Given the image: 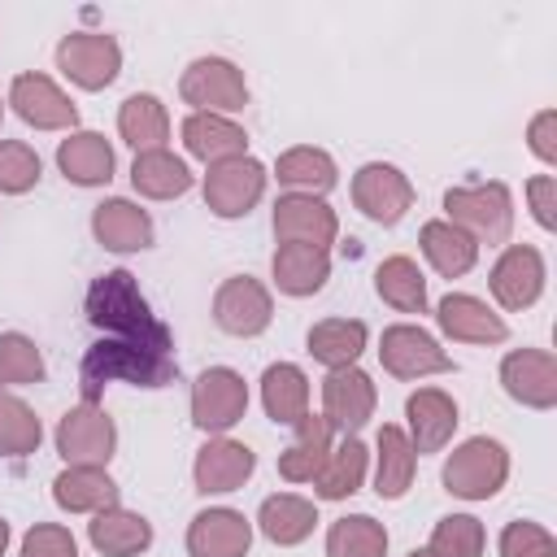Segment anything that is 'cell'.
Segmentation results:
<instances>
[{"label":"cell","instance_id":"1","mask_svg":"<svg viewBox=\"0 0 557 557\" xmlns=\"http://www.w3.org/2000/svg\"><path fill=\"white\" fill-rule=\"evenodd\" d=\"M178 379L174 361V335L157 339H126V335H100L78 366L83 400L100 405V387L109 383H131V387H165Z\"/></svg>","mask_w":557,"mask_h":557},{"label":"cell","instance_id":"2","mask_svg":"<svg viewBox=\"0 0 557 557\" xmlns=\"http://www.w3.org/2000/svg\"><path fill=\"white\" fill-rule=\"evenodd\" d=\"M87 322L100 331V335H126V339H157V335H170V326L152 313L148 296L139 292L135 274L131 270H109L100 278H91L87 287Z\"/></svg>","mask_w":557,"mask_h":557},{"label":"cell","instance_id":"3","mask_svg":"<svg viewBox=\"0 0 557 557\" xmlns=\"http://www.w3.org/2000/svg\"><path fill=\"white\" fill-rule=\"evenodd\" d=\"M440 483L457 500H492L509 483V448L492 435H470L444 457Z\"/></svg>","mask_w":557,"mask_h":557},{"label":"cell","instance_id":"4","mask_svg":"<svg viewBox=\"0 0 557 557\" xmlns=\"http://www.w3.org/2000/svg\"><path fill=\"white\" fill-rule=\"evenodd\" d=\"M444 222L466 231L474 244H509L513 231V196L500 178L448 187L444 191Z\"/></svg>","mask_w":557,"mask_h":557},{"label":"cell","instance_id":"5","mask_svg":"<svg viewBox=\"0 0 557 557\" xmlns=\"http://www.w3.org/2000/svg\"><path fill=\"white\" fill-rule=\"evenodd\" d=\"M178 100L191 104V113L235 117L248 104V78L231 57H196L178 74Z\"/></svg>","mask_w":557,"mask_h":557},{"label":"cell","instance_id":"6","mask_svg":"<svg viewBox=\"0 0 557 557\" xmlns=\"http://www.w3.org/2000/svg\"><path fill=\"white\" fill-rule=\"evenodd\" d=\"M265 183H270V170L248 152V157H231L222 165H209L205 178H200V196H205V209L213 218L235 222V218H248L261 205Z\"/></svg>","mask_w":557,"mask_h":557},{"label":"cell","instance_id":"7","mask_svg":"<svg viewBox=\"0 0 557 557\" xmlns=\"http://www.w3.org/2000/svg\"><path fill=\"white\" fill-rule=\"evenodd\" d=\"M52 444H57L65 466H104L109 470V461L117 453V426L104 413V405L78 400L61 413V422L52 431Z\"/></svg>","mask_w":557,"mask_h":557},{"label":"cell","instance_id":"8","mask_svg":"<svg viewBox=\"0 0 557 557\" xmlns=\"http://www.w3.org/2000/svg\"><path fill=\"white\" fill-rule=\"evenodd\" d=\"M61 78H70L83 91H104L122 74V44L109 30H70L61 35L52 52Z\"/></svg>","mask_w":557,"mask_h":557},{"label":"cell","instance_id":"9","mask_svg":"<svg viewBox=\"0 0 557 557\" xmlns=\"http://www.w3.org/2000/svg\"><path fill=\"white\" fill-rule=\"evenodd\" d=\"M187 409H191V426H196V431H205V435H226V431L239 426L244 413H248V383H244V374L231 370V366H209V370H200L196 383H191Z\"/></svg>","mask_w":557,"mask_h":557},{"label":"cell","instance_id":"10","mask_svg":"<svg viewBox=\"0 0 557 557\" xmlns=\"http://www.w3.org/2000/svg\"><path fill=\"white\" fill-rule=\"evenodd\" d=\"M379 361L392 379L400 383H418L426 374H453L457 361L440 348V339L431 331H422L418 322H392L379 335Z\"/></svg>","mask_w":557,"mask_h":557},{"label":"cell","instance_id":"11","mask_svg":"<svg viewBox=\"0 0 557 557\" xmlns=\"http://www.w3.org/2000/svg\"><path fill=\"white\" fill-rule=\"evenodd\" d=\"M548 265L535 244H505L487 270V292L505 313H522L544 296Z\"/></svg>","mask_w":557,"mask_h":557},{"label":"cell","instance_id":"12","mask_svg":"<svg viewBox=\"0 0 557 557\" xmlns=\"http://www.w3.org/2000/svg\"><path fill=\"white\" fill-rule=\"evenodd\" d=\"M4 104L35 131H78V104L70 100V91H61L57 78L39 74V70H22L9 83Z\"/></svg>","mask_w":557,"mask_h":557},{"label":"cell","instance_id":"13","mask_svg":"<svg viewBox=\"0 0 557 557\" xmlns=\"http://www.w3.org/2000/svg\"><path fill=\"white\" fill-rule=\"evenodd\" d=\"M348 191H352L357 213L370 218L374 226H396V222L413 209V183H409V174H405L400 165H392V161H366V165L352 174Z\"/></svg>","mask_w":557,"mask_h":557},{"label":"cell","instance_id":"14","mask_svg":"<svg viewBox=\"0 0 557 557\" xmlns=\"http://www.w3.org/2000/svg\"><path fill=\"white\" fill-rule=\"evenodd\" d=\"M213 322L235 339H257L274 322V296L252 274H231L213 292Z\"/></svg>","mask_w":557,"mask_h":557},{"label":"cell","instance_id":"15","mask_svg":"<svg viewBox=\"0 0 557 557\" xmlns=\"http://www.w3.org/2000/svg\"><path fill=\"white\" fill-rule=\"evenodd\" d=\"M379 409V387L361 366L326 370L322 379V418L335 435H357Z\"/></svg>","mask_w":557,"mask_h":557},{"label":"cell","instance_id":"16","mask_svg":"<svg viewBox=\"0 0 557 557\" xmlns=\"http://www.w3.org/2000/svg\"><path fill=\"white\" fill-rule=\"evenodd\" d=\"M274 239L278 244H309V248H326L339 235V213L326 205V196H305V191H283L274 200L270 213Z\"/></svg>","mask_w":557,"mask_h":557},{"label":"cell","instance_id":"17","mask_svg":"<svg viewBox=\"0 0 557 557\" xmlns=\"http://www.w3.org/2000/svg\"><path fill=\"white\" fill-rule=\"evenodd\" d=\"M500 387L513 405L548 413L557 405V357L548 348H509L500 357Z\"/></svg>","mask_w":557,"mask_h":557},{"label":"cell","instance_id":"18","mask_svg":"<svg viewBox=\"0 0 557 557\" xmlns=\"http://www.w3.org/2000/svg\"><path fill=\"white\" fill-rule=\"evenodd\" d=\"M257 470V453L231 435H209L200 448H196V461H191V483L200 496H226V492H239Z\"/></svg>","mask_w":557,"mask_h":557},{"label":"cell","instance_id":"19","mask_svg":"<svg viewBox=\"0 0 557 557\" xmlns=\"http://www.w3.org/2000/svg\"><path fill=\"white\" fill-rule=\"evenodd\" d=\"M457 422H461V409L444 387H418L405 396V435L418 457L448 448L457 435Z\"/></svg>","mask_w":557,"mask_h":557},{"label":"cell","instance_id":"20","mask_svg":"<svg viewBox=\"0 0 557 557\" xmlns=\"http://www.w3.org/2000/svg\"><path fill=\"white\" fill-rule=\"evenodd\" d=\"M435 326L440 335H448L453 344H505L509 339V322L470 292H448L435 305Z\"/></svg>","mask_w":557,"mask_h":557},{"label":"cell","instance_id":"21","mask_svg":"<svg viewBox=\"0 0 557 557\" xmlns=\"http://www.w3.org/2000/svg\"><path fill=\"white\" fill-rule=\"evenodd\" d=\"M252 518L231 505H209L187 522V557H248Z\"/></svg>","mask_w":557,"mask_h":557},{"label":"cell","instance_id":"22","mask_svg":"<svg viewBox=\"0 0 557 557\" xmlns=\"http://www.w3.org/2000/svg\"><path fill=\"white\" fill-rule=\"evenodd\" d=\"M91 235H96L100 248L126 257V252L152 248L157 226H152V213L139 209L135 200H126V196H104V200L91 209Z\"/></svg>","mask_w":557,"mask_h":557},{"label":"cell","instance_id":"23","mask_svg":"<svg viewBox=\"0 0 557 557\" xmlns=\"http://www.w3.org/2000/svg\"><path fill=\"white\" fill-rule=\"evenodd\" d=\"M178 139H183L187 157L205 161V170L222 165L231 157H248V131L222 113H187L178 126Z\"/></svg>","mask_w":557,"mask_h":557},{"label":"cell","instance_id":"24","mask_svg":"<svg viewBox=\"0 0 557 557\" xmlns=\"http://www.w3.org/2000/svg\"><path fill=\"white\" fill-rule=\"evenodd\" d=\"M57 170L74 187H104L117 170V157L100 131H70L57 144Z\"/></svg>","mask_w":557,"mask_h":557},{"label":"cell","instance_id":"25","mask_svg":"<svg viewBox=\"0 0 557 557\" xmlns=\"http://www.w3.org/2000/svg\"><path fill=\"white\" fill-rule=\"evenodd\" d=\"M270 278L283 296L305 300L318 296L331 278V252L326 248H309V244H278L270 257Z\"/></svg>","mask_w":557,"mask_h":557},{"label":"cell","instance_id":"26","mask_svg":"<svg viewBox=\"0 0 557 557\" xmlns=\"http://www.w3.org/2000/svg\"><path fill=\"white\" fill-rule=\"evenodd\" d=\"M87 544L100 557H139L152 548V522L126 505H109L100 513H91L87 522Z\"/></svg>","mask_w":557,"mask_h":557},{"label":"cell","instance_id":"27","mask_svg":"<svg viewBox=\"0 0 557 557\" xmlns=\"http://www.w3.org/2000/svg\"><path fill=\"white\" fill-rule=\"evenodd\" d=\"M292 431H296L292 444L278 453V479H287V483H313L318 470L326 466L331 448H335V431H331L326 418L313 413V409H309Z\"/></svg>","mask_w":557,"mask_h":557},{"label":"cell","instance_id":"28","mask_svg":"<svg viewBox=\"0 0 557 557\" xmlns=\"http://www.w3.org/2000/svg\"><path fill=\"white\" fill-rule=\"evenodd\" d=\"M52 500L65 513H100L109 505H122V487L113 483V474L104 466H65L52 479Z\"/></svg>","mask_w":557,"mask_h":557},{"label":"cell","instance_id":"29","mask_svg":"<svg viewBox=\"0 0 557 557\" xmlns=\"http://www.w3.org/2000/svg\"><path fill=\"white\" fill-rule=\"evenodd\" d=\"M252 527H257L270 544L296 548V544H305V540L313 535V527H318V505H313L309 496H296V492H274V496H265V500L257 505Z\"/></svg>","mask_w":557,"mask_h":557},{"label":"cell","instance_id":"30","mask_svg":"<svg viewBox=\"0 0 557 557\" xmlns=\"http://www.w3.org/2000/svg\"><path fill=\"white\" fill-rule=\"evenodd\" d=\"M413 474H418V453H413L405 426L383 422L379 440H374V492L383 500H400L413 487Z\"/></svg>","mask_w":557,"mask_h":557},{"label":"cell","instance_id":"31","mask_svg":"<svg viewBox=\"0 0 557 557\" xmlns=\"http://www.w3.org/2000/svg\"><path fill=\"white\" fill-rule=\"evenodd\" d=\"M191 183H196L191 165L170 148L135 152V161H131V187L144 200H178V196L191 191Z\"/></svg>","mask_w":557,"mask_h":557},{"label":"cell","instance_id":"32","mask_svg":"<svg viewBox=\"0 0 557 557\" xmlns=\"http://www.w3.org/2000/svg\"><path fill=\"white\" fill-rule=\"evenodd\" d=\"M261 409L274 426H296L309 413V374L296 361H274L261 370Z\"/></svg>","mask_w":557,"mask_h":557},{"label":"cell","instance_id":"33","mask_svg":"<svg viewBox=\"0 0 557 557\" xmlns=\"http://www.w3.org/2000/svg\"><path fill=\"white\" fill-rule=\"evenodd\" d=\"M370 344V326L361 318H322L309 326L305 335V348L318 366L326 370H344V366H357V357L366 352Z\"/></svg>","mask_w":557,"mask_h":557},{"label":"cell","instance_id":"34","mask_svg":"<svg viewBox=\"0 0 557 557\" xmlns=\"http://www.w3.org/2000/svg\"><path fill=\"white\" fill-rule=\"evenodd\" d=\"M278 187L287 191H305V196H326L335 183H339V165L326 148H313V144H296L287 152H278L274 161V174Z\"/></svg>","mask_w":557,"mask_h":557},{"label":"cell","instance_id":"35","mask_svg":"<svg viewBox=\"0 0 557 557\" xmlns=\"http://www.w3.org/2000/svg\"><path fill=\"white\" fill-rule=\"evenodd\" d=\"M117 135L135 152L165 148V139H170V109H165V100L152 96V91H131L117 104Z\"/></svg>","mask_w":557,"mask_h":557},{"label":"cell","instance_id":"36","mask_svg":"<svg viewBox=\"0 0 557 557\" xmlns=\"http://www.w3.org/2000/svg\"><path fill=\"white\" fill-rule=\"evenodd\" d=\"M418 248H422V257L431 261V270H435L440 278H461V274H470L474 261H479V244H474L466 231H457L453 222H444V218L422 222Z\"/></svg>","mask_w":557,"mask_h":557},{"label":"cell","instance_id":"37","mask_svg":"<svg viewBox=\"0 0 557 557\" xmlns=\"http://www.w3.org/2000/svg\"><path fill=\"white\" fill-rule=\"evenodd\" d=\"M366 474H370V448H366L357 435H344V440L331 448L326 466L318 470L313 496H318V500H348V496H357V492L366 487Z\"/></svg>","mask_w":557,"mask_h":557},{"label":"cell","instance_id":"38","mask_svg":"<svg viewBox=\"0 0 557 557\" xmlns=\"http://www.w3.org/2000/svg\"><path fill=\"white\" fill-rule=\"evenodd\" d=\"M374 292L396 313H426V274L405 252H392L374 265Z\"/></svg>","mask_w":557,"mask_h":557},{"label":"cell","instance_id":"39","mask_svg":"<svg viewBox=\"0 0 557 557\" xmlns=\"http://www.w3.org/2000/svg\"><path fill=\"white\" fill-rule=\"evenodd\" d=\"M387 527L370 513H344L326 527V557H387Z\"/></svg>","mask_w":557,"mask_h":557},{"label":"cell","instance_id":"40","mask_svg":"<svg viewBox=\"0 0 557 557\" xmlns=\"http://www.w3.org/2000/svg\"><path fill=\"white\" fill-rule=\"evenodd\" d=\"M44 444V426H39V413L9 387H0V457L9 461H22L30 453H39Z\"/></svg>","mask_w":557,"mask_h":557},{"label":"cell","instance_id":"41","mask_svg":"<svg viewBox=\"0 0 557 557\" xmlns=\"http://www.w3.org/2000/svg\"><path fill=\"white\" fill-rule=\"evenodd\" d=\"M483 548H487V531L474 513H444L426 540L431 557H483Z\"/></svg>","mask_w":557,"mask_h":557},{"label":"cell","instance_id":"42","mask_svg":"<svg viewBox=\"0 0 557 557\" xmlns=\"http://www.w3.org/2000/svg\"><path fill=\"white\" fill-rule=\"evenodd\" d=\"M44 374L48 366L39 344L22 331H0V387H30L44 383Z\"/></svg>","mask_w":557,"mask_h":557},{"label":"cell","instance_id":"43","mask_svg":"<svg viewBox=\"0 0 557 557\" xmlns=\"http://www.w3.org/2000/svg\"><path fill=\"white\" fill-rule=\"evenodd\" d=\"M44 178V161L26 139H0V196H26Z\"/></svg>","mask_w":557,"mask_h":557},{"label":"cell","instance_id":"44","mask_svg":"<svg viewBox=\"0 0 557 557\" xmlns=\"http://www.w3.org/2000/svg\"><path fill=\"white\" fill-rule=\"evenodd\" d=\"M496 553L500 557H557V540L544 522L518 518V522H505V531L496 540Z\"/></svg>","mask_w":557,"mask_h":557},{"label":"cell","instance_id":"45","mask_svg":"<svg viewBox=\"0 0 557 557\" xmlns=\"http://www.w3.org/2000/svg\"><path fill=\"white\" fill-rule=\"evenodd\" d=\"M17 557H78V540L70 527L61 522H35L22 544H17Z\"/></svg>","mask_w":557,"mask_h":557},{"label":"cell","instance_id":"46","mask_svg":"<svg viewBox=\"0 0 557 557\" xmlns=\"http://www.w3.org/2000/svg\"><path fill=\"white\" fill-rule=\"evenodd\" d=\"M527 148L540 165H557V109H540L527 122Z\"/></svg>","mask_w":557,"mask_h":557},{"label":"cell","instance_id":"47","mask_svg":"<svg viewBox=\"0 0 557 557\" xmlns=\"http://www.w3.org/2000/svg\"><path fill=\"white\" fill-rule=\"evenodd\" d=\"M527 205H531V218L544 231H557V174L527 178Z\"/></svg>","mask_w":557,"mask_h":557},{"label":"cell","instance_id":"48","mask_svg":"<svg viewBox=\"0 0 557 557\" xmlns=\"http://www.w3.org/2000/svg\"><path fill=\"white\" fill-rule=\"evenodd\" d=\"M9 540H13V527H9V518H0V557L9 553Z\"/></svg>","mask_w":557,"mask_h":557},{"label":"cell","instance_id":"49","mask_svg":"<svg viewBox=\"0 0 557 557\" xmlns=\"http://www.w3.org/2000/svg\"><path fill=\"white\" fill-rule=\"evenodd\" d=\"M405 557H431V553H426V548H409Z\"/></svg>","mask_w":557,"mask_h":557},{"label":"cell","instance_id":"50","mask_svg":"<svg viewBox=\"0 0 557 557\" xmlns=\"http://www.w3.org/2000/svg\"><path fill=\"white\" fill-rule=\"evenodd\" d=\"M0 122H4V100H0Z\"/></svg>","mask_w":557,"mask_h":557}]
</instances>
